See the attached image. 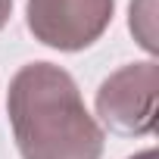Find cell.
Here are the masks:
<instances>
[{
  "label": "cell",
  "instance_id": "obj_3",
  "mask_svg": "<svg viewBox=\"0 0 159 159\" xmlns=\"http://www.w3.org/2000/svg\"><path fill=\"white\" fill-rule=\"evenodd\" d=\"M116 13V0H28L25 25L44 47L78 53L97 44Z\"/></svg>",
  "mask_w": 159,
  "mask_h": 159
},
{
  "label": "cell",
  "instance_id": "obj_2",
  "mask_svg": "<svg viewBox=\"0 0 159 159\" xmlns=\"http://www.w3.org/2000/svg\"><path fill=\"white\" fill-rule=\"evenodd\" d=\"M156 97H159V66L156 59L128 62L116 69L97 88L100 122L128 137H147L156 131Z\"/></svg>",
  "mask_w": 159,
  "mask_h": 159
},
{
  "label": "cell",
  "instance_id": "obj_4",
  "mask_svg": "<svg viewBox=\"0 0 159 159\" xmlns=\"http://www.w3.org/2000/svg\"><path fill=\"white\" fill-rule=\"evenodd\" d=\"M10 16H13V0H0V31L7 28Z\"/></svg>",
  "mask_w": 159,
  "mask_h": 159
},
{
  "label": "cell",
  "instance_id": "obj_1",
  "mask_svg": "<svg viewBox=\"0 0 159 159\" xmlns=\"http://www.w3.org/2000/svg\"><path fill=\"white\" fill-rule=\"evenodd\" d=\"M7 116L22 159H100L103 128L75 78L53 62H28L10 78Z\"/></svg>",
  "mask_w": 159,
  "mask_h": 159
},
{
  "label": "cell",
  "instance_id": "obj_5",
  "mask_svg": "<svg viewBox=\"0 0 159 159\" xmlns=\"http://www.w3.org/2000/svg\"><path fill=\"white\" fill-rule=\"evenodd\" d=\"M128 159H159V156H156V150H143V153H134Z\"/></svg>",
  "mask_w": 159,
  "mask_h": 159
}]
</instances>
